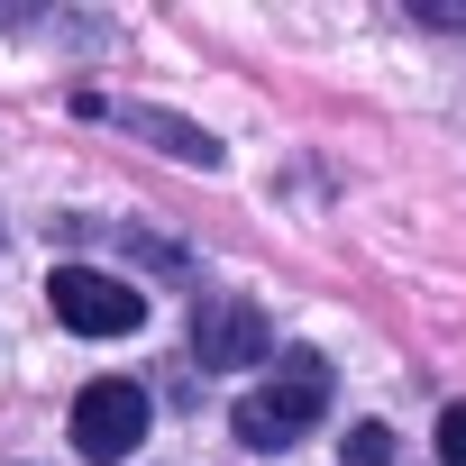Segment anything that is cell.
I'll use <instances>...</instances> for the list:
<instances>
[{
  "label": "cell",
  "instance_id": "cell-1",
  "mask_svg": "<svg viewBox=\"0 0 466 466\" xmlns=\"http://www.w3.org/2000/svg\"><path fill=\"white\" fill-rule=\"evenodd\" d=\"M320 411H329V366L320 357H284L257 393H238V439L248 448H293Z\"/></svg>",
  "mask_w": 466,
  "mask_h": 466
},
{
  "label": "cell",
  "instance_id": "cell-2",
  "mask_svg": "<svg viewBox=\"0 0 466 466\" xmlns=\"http://www.w3.org/2000/svg\"><path fill=\"white\" fill-rule=\"evenodd\" d=\"M46 302H56V320L74 339H128L147 320V293L119 284V275H101V266H56L46 275Z\"/></svg>",
  "mask_w": 466,
  "mask_h": 466
},
{
  "label": "cell",
  "instance_id": "cell-3",
  "mask_svg": "<svg viewBox=\"0 0 466 466\" xmlns=\"http://www.w3.org/2000/svg\"><path fill=\"white\" fill-rule=\"evenodd\" d=\"M137 439H147V393H137L128 375H101V384L74 393V448H83L92 466H119Z\"/></svg>",
  "mask_w": 466,
  "mask_h": 466
},
{
  "label": "cell",
  "instance_id": "cell-4",
  "mask_svg": "<svg viewBox=\"0 0 466 466\" xmlns=\"http://www.w3.org/2000/svg\"><path fill=\"white\" fill-rule=\"evenodd\" d=\"M266 348H275V329L248 293H201L192 302V357L201 366H266Z\"/></svg>",
  "mask_w": 466,
  "mask_h": 466
},
{
  "label": "cell",
  "instance_id": "cell-5",
  "mask_svg": "<svg viewBox=\"0 0 466 466\" xmlns=\"http://www.w3.org/2000/svg\"><path fill=\"white\" fill-rule=\"evenodd\" d=\"M83 110H92V119H119V128H137V137H156L165 156H183V165H201V174L219 165V137H210V128H192V119H165V110H137V101H128V110H110V101H92V92H83Z\"/></svg>",
  "mask_w": 466,
  "mask_h": 466
},
{
  "label": "cell",
  "instance_id": "cell-6",
  "mask_svg": "<svg viewBox=\"0 0 466 466\" xmlns=\"http://www.w3.org/2000/svg\"><path fill=\"white\" fill-rule=\"evenodd\" d=\"M348 466H393V430H384V420L348 430Z\"/></svg>",
  "mask_w": 466,
  "mask_h": 466
},
{
  "label": "cell",
  "instance_id": "cell-7",
  "mask_svg": "<svg viewBox=\"0 0 466 466\" xmlns=\"http://www.w3.org/2000/svg\"><path fill=\"white\" fill-rule=\"evenodd\" d=\"M439 457H448V466H466V402H448V411H439Z\"/></svg>",
  "mask_w": 466,
  "mask_h": 466
},
{
  "label": "cell",
  "instance_id": "cell-8",
  "mask_svg": "<svg viewBox=\"0 0 466 466\" xmlns=\"http://www.w3.org/2000/svg\"><path fill=\"white\" fill-rule=\"evenodd\" d=\"M420 19L430 28H466V0H420Z\"/></svg>",
  "mask_w": 466,
  "mask_h": 466
}]
</instances>
